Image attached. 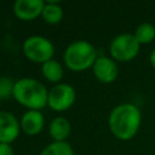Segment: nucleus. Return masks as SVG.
Instances as JSON below:
<instances>
[{"label":"nucleus","instance_id":"1","mask_svg":"<svg viewBox=\"0 0 155 155\" xmlns=\"http://www.w3.org/2000/svg\"><path fill=\"white\" fill-rule=\"evenodd\" d=\"M142 124V113L132 103H121L115 105L108 117V126L111 134L120 140L132 139L139 131Z\"/></svg>","mask_w":155,"mask_h":155},{"label":"nucleus","instance_id":"13","mask_svg":"<svg viewBox=\"0 0 155 155\" xmlns=\"http://www.w3.org/2000/svg\"><path fill=\"white\" fill-rule=\"evenodd\" d=\"M63 7L57 1H46L41 12L42 19L48 24H58L63 19Z\"/></svg>","mask_w":155,"mask_h":155},{"label":"nucleus","instance_id":"14","mask_svg":"<svg viewBox=\"0 0 155 155\" xmlns=\"http://www.w3.org/2000/svg\"><path fill=\"white\" fill-rule=\"evenodd\" d=\"M133 35L137 39V41L139 42V45L150 44L155 40V25L151 23H148V22L140 23L136 28Z\"/></svg>","mask_w":155,"mask_h":155},{"label":"nucleus","instance_id":"9","mask_svg":"<svg viewBox=\"0 0 155 155\" xmlns=\"http://www.w3.org/2000/svg\"><path fill=\"white\" fill-rule=\"evenodd\" d=\"M44 5L42 0H17L13 4V13L18 19L29 22L41 16Z\"/></svg>","mask_w":155,"mask_h":155},{"label":"nucleus","instance_id":"12","mask_svg":"<svg viewBox=\"0 0 155 155\" xmlns=\"http://www.w3.org/2000/svg\"><path fill=\"white\" fill-rule=\"evenodd\" d=\"M41 73L47 81L56 85V84L61 82L64 70H63V65L58 61L50 59V61L45 62L44 64H41Z\"/></svg>","mask_w":155,"mask_h":155},{"label":"nucleus","instance_id":"8","mask_svg":"<svg viewBox=\"0 0 155 155\" xmlns=\"http://www.w3.org/2000/svg\"><path fill=\"white\" fill-rule=\"evenodd\" d=\"M21 132V125L17 117L6 110H0V143L11 144Z\"/></svg>","mask_w":155,"mask_h":155},{"label":"nucleus","instance_id":"2","mask_svg":"<svg viewBox=\"0 0 155 155\" xmlns=\"http://www.w3.org/2000/svg\"><path fill=\"white\" fill-rule=\"evenodd\" d=\"M48 91L42 82L33 78H21L15 81L13 98L27 110H41L47 105Z\"/></svg>","mask_w":155,"mask_h":155},{"label":"nucleus","instance_id":"10","mask_svg":"<svg viewBox=\"0 0 155 155\" xmlns=\"http://www.w3.org/2000/svg\"><path fill=\"white\" fill-rule=\"evenodd\" d=\"M21 131H23L27 136H36L39 134L45 125V119L41 110H27L21 120Z\"/></svg>","mask_w":155,"mask_h":155},{"label":"nucleus","instance_id":"4","mask_svg":"<svg viewBox=\"0 0 155 155\" xmlns=\"http://www.w3.org/2000/svg\"><path fill=\"white\" fill-rule=\"evenodd\" d=\"M23 53L30 62L44 64L45 62L53 59L54 46L51 40L42 35H31L23 42Z\"/></svg>","mask_w":155,"mask_h":155},{"label":"nucleus","instance_id":"19","mask_svg":"<svg viewBox=\"0 0 155 155\" xmlns=\"http://www.w3.org/2000/svg\"><path fill=\"white\" fill-rule=\"evenodd\" d=\"M0 64H1V59H0Z\"/></svg>","mask_w":155,"mask_h":155},{"label":"nucleus","instance_id":"5","mask_svg":"<svg viewBox=\"0 0 155 155\" xmlns=\"http://www.w3.org/2000/svg\"><path fill=\"white\" fill-rule=\"evenodd\" d=\"M140 45L131 33L116 35L109 45V54L115 62H130L139 53Z\"/></svg>","mask_w":155,"mask_h":155},{"label":"nucleus","instance_id":"16","mask_svg":"<svg viewBox=\"0 0 155 155\" xmlns=\"http://www.w3.org/2000/svg\"><path fill=\"white\" fill-rule=\"evenodd\" d=\"M15 81L8 76H0V101L13 97Z\"/></svg>","mask_w":155,"mask_h":155},{"label":"nucleus","instance_id":"18","mask_svg":"<svg viewBox=\"0 0 155 155\" xmlns=\"http://www.w3.org/2000/svg\"><path fill=\"white\" fill-rule=\"evenodd\" d=\"M149 62H150V65L155 69V47L153 48V51L150 52V56H149Z\"/></svg>","mask_w":155,"mask_h":155},{"label":"nucleus","instance_id":"6","mask_svg":"<svg viewBox=\"0 0 155 155\" xmlns=\"http://www.w3.org/2000/svg\"><path fill=\"white\" fill-rule=\"evenodd\" d=\"M76 99L75 88L67 82L56 84L51 90H48L47 94V107H50L53 111L61 113L70 109Z\"/></svg>","mask_w":155,"mask_h":155},{"label":"nucleus","instance_id":"15","mask_svg":"<svg viewBox=\"0 0 155 155\" xmlns=\"http://www.w3.org/2000/svg\"><path fill=\"white\" fill-rule=\"evenodd\" d=\"M40 155H74L73 147L65 142H51L40 153Z\"/></svg>","mask_w":155,"mask_h":155},{"label":"nucleus","instance_id":"17","mask_svg":"<svg viewBox=\"0 0 155 155\" xmlns=\"http://www.w3.org/2000/svg\"><path fill=\"white\" fill-rule=\"evenodd\" d=\"M0 155H15L12 145L7 143H0Z\"/></svg>","mask_w":155,"mask_h":155},{"label":"nucleus","instance_id":"7","mask_svg":"<svg viewBox=\"0 0 155 155\" xmlns=\"http://www.w3.org/2000/svg\"><path fill=\"white\" fill-rule=\"evenodd\" d=\"M92 71L94 78L102 84H111L119 76V68L116 62L109 56H98Z\"/></svg>","mask_w":155,"mask_h":155},{"label":"nucleus","instance_id":"3","mask_svg":"<svg viewBox=\"0 0 155 155\" xmlns=\"http://www.w3.org/2000/svg\"><path fill=\"white\" fill-rule=\"evenodd\" d=\"M96 47L86 40H76L70 42L63 54L64 65L71 71H85L91 69L97 59Z\"/></svg>","mask_w":155,"mask_h":155},{"label":"nucleus","instance_id":"11","mask_svg":"<svg viewBox=\"0 0 155 155\" xmlns=\"http://www.w3.org/2000/svg\"><path fill=\"white\" fill-rule=\"evenodd\" d=\"M48 133L53 142H65L71 133V124L67 117L57 116L50 122Z\"/></svg>","mask_w":155,"mask_h":155}]
</instances>
